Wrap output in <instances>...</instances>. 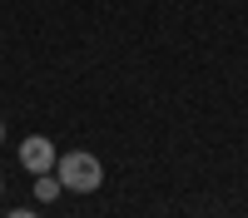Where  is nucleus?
I'll use <instances>...</instances> for the list:
<instances>
[{
	"mask_svg": "<svg viewBox=\"0 0 248 218\" xmlns=\"http://www.w3.org/2000/svg\"><path fill=\"white\" fill-rule=\"evenodd\" d=\"M55 178H60L70 193H94L99 184H105V164H99L94 154L75 149V154H60V159H55Z\"/></svg>",
	"mask_w": 248,
	"mask_h": 218,
	"instance_id": "f257e3e1",
	"label": "nucleus"
},
{
	"mask_svg": "<svg viewBox=\"0 0 248 218\" xmlns=\"http://www.w3.org/2000/svg\"><path fill=\"white\" fill-rule=\"evenodd\" d=\"M55 144L45 134H30V139H20V169H30V174H50L55 169Z\"/></svg>",
	"mask_w": 248,
	"mask_h": 218,
	"instance_id": "f03ea898",
	"label": "nucleus"
},
{
	"mask_svg": "<svg viewBox=\"0 0 248 218\" xmlns=\"http://www.w3.org/2000/svg\"><path fill=\"white\" fill-rule=\"evenodd\" d=\"M60 193H65V184L55 178V169L50 174H35V203H55Z\"/></svg>",
	"mask_w": 248,
	"mask_h": 218,
	"instance_id": "7ed1b4c3",
	"label": "nucleus"
},
{
	"mask_svg": "<svg viewBox=\"0 0 248 218\" xmlns=\"http://www.w3.org/2000/svg\"><path fill=\"white\" fill-rule=\"evenodd\" d=\"M5 218H40L35 208H15V213H5Z\"/></svg>",
	"mask_w": 248,
	"mask_h": 218,
	"instance_id": "20e7f679",
	"label": "nucleus"
},
{
	"mask_svg": "<svg viewBox=\"0 0 248 218\" xmlns=\"http://www.w3.org/2000/svg\"><path fill=\"white\" fill-rule=\"evenodd\" d=\"M0 193H5V178H0Z\"/></svg>",
	"mask_w": 248,
	"mask_h": 218,
	"instance_id": "39448f33",
	"label": "nucleus"
},
{
	"mask_svg": "<svg viewBox=\"0 0 248 218\" xmlns=\"http://www.w3.org/2000/svg\"><path fill=\"white\" fill-rule=\"evenodd\" d=\"M0 139H5V124H0Z\"/></svg>",
	"mask_w": 248,
	"mask_h": 218,
	"instance_id": "423d86ee",
	"label": "nucleus"
}]
</instances>
